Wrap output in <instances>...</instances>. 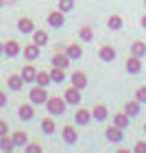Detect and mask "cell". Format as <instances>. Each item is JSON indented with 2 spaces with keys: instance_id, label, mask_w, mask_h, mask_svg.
I'll use <instances>...</instances> for the list:
<instances>
[{
  "instance_id": "cell-1",
  "label": "cell",
  "mask_w": 146,
  "mask_h": 153,
  "mask_svg": "<svg viewBox=\"0 0 146 153\" xmlns=\"http://www.w3.org/2000/svg\"><path fill=\"white\" fill-rule=\"evenodd\" d=\"M66 107H68V103H66L63 96H50V99L46 101V109H48V114H50V116L66 114Z\"/></svg>"
},
{
  "instance_id": "cell-2",
  "label": "cell",
  "mask_w": 146,
  "mask_h": 153,
  "mask_svg": "<svg viewBox=\"0 0 146 153\" xmlns=\"http://www.w3.org/2000/svg\"><path fill=\"white\" fill-rule=\"evenodd\" d=\"M29 99L33 105H46V101L50 99V94L46 92V88H41V85H33L29 90Z\"/></svg>"
},
{
  "instance_id": "cell-3",
  "label": "cell",
  "mask_w": 146,
  "mask_h": 153,
  "mask_svg": "<svg viewBox=\"0 0 146 153\" xmlns=\"http://www.w3.org/2000/svg\"><path fill=\"white\" fill-rule=\"evenodd\" d=\"M105 138L109 142H114V144H120L124 140V129H120L118 125H109L105 129Z\"/></svg>"
},
{
  "instance_id": "cell-4",
  "label": "cell",
  "mask_w": 146,
  "mask_h": 153,
  "mask_svg": "<svg viewBox=\"0 0 146 153\" xmlns=\"http://www.w3.org/2000/svg\"><path fill=\"white\" fill-rule=\"evenodd\" d=\"M48 24L52 26V29H61V26L66 24V13L61 11V9H55V11H50L48 13Z\"/></svg>"
},
{
  "instance_id": "cell-5",
  "label": "cell",
  "mask_w": 146,
  "mask_h": 153,
  "mask_svg": "<svg viewBox=\"0 0 146 153\" xmlns=\"http://www.w3.org/2000/svg\"><path fill=\"white\" fill-rule=\"evenodd\" d=\"M63 99H66V103H68V105H79L83 96H81V90H79V88L70 85V88H68L66 92H63Z\"/></svg>"
},
{
  "instance_id": "cell-6",
  "label": "cell",
  "mask_w": 146,
  "mask_h": 153,
  "mask_svg": "<svg viewBox=\"0 0 146 153\" xmlns=\"http://www.w3.org/2000/svg\"><path fill=\"white\" fill-rule=\"evenodd\" d=\"M61 136H63V142L66 144H76V142H79V131H76L72 125H63Z\"/></svg>"
},
{
  "instance_id": "cell-7",
  "label": "cell",
  "mask_w": 146,
  "mask_h": 153,
  "mask_svg": "<svg viewBox=\"0 0 146 153\" xmlns=\"http://www.w3.org/2000/svg\"><path fill=\"white\" fill-rule=\"evenodd\" d=\"M124 68H127L129 74H140L142 72V59L135 57V55H131V57L124 61Z\"/></svg>"
},
{
  "instance_id": "cell-8",
  "label": "cell",
  "mask_w": 146,
  "mask_h": 153,
  "mask_svg": "<svg viewBox=\"0 0 146 153\" xmlns=\"http://www.w3.org/2000/svg\"><path fill=\"white\" fill-rule=\"evenodd\" d=\"M70 83H72L74 88H79V90H85L87 88V74L81 72V70H74L70 74Z\"/></svg>"
},
{
  "instance_id": "cell-9",
  "label": "cell",
  "mask_w": 146,
  "mask_h": 153,
  "mask_svg": "<svg viewBox=\"0 0 146 153\" xmlns=\"http://www.w3.org/2000/svg\"><path fill=\"white\" fill-rule=\"evenodd\" d=\"M70 61H72V59H70V57H68V55H66V51H63V53H59V51H57V53L52 55L50 64H52L55 68H63V70H66V68L70 66Z\"/></svg>"
},
{
  "instance_id": "cell-10",
  "label": "cell",
  "mask_w": 146,
  "mask_h": 153,
  "mask_svg": "<svg viewBox=\"0 0 146 153\" xmlns=\"http://www.w3.org/2000/svg\"><path fill=\"white\" fill-rule=\"evenodd\" d=\"M98 57H100V61H105V64H111V61L116 59V48L109 46V44L100 46L98 48Z\"/></svg>"
},
{
  "instance_id": "cell-11",
  "label": "cell",
  "mask_w": 146,
  "mask_h": 153,
  "mask_svg": "<svg viewBox=\"0 0 146 153\" xmlns=\"http://www.w3.org/2000/svg\"><path fill=\"white\" fill-rule=\"evenodd\" d=\"M35 116V109H33V103H22L18 107V118L20 120H33Z\"/></svg>"
},
{
  "instance_id": "cell-12",
  "label": "cell",
  "mask_w": 146,
  "mask_h": 153,
  "mask_svg": "<svg viewBox=\"0 0 146 153\" xmlns=\"http://www.w3.org/2000/svg\"><path fill=\"white\" fill-rule=\"evenodd\" d=\"M18 31L24 33V35H33V31H35V22H33L31 18H20L18 20Z\"/></svg>"
},
{
  "instance_id": "cell-13",
  "label": "cell",
  "mask_w": 146,
  "mask_h": 153,
  "mask_svg": "<svg viewBox=\"0 0 146 153\" xmlns=\"http://www.w3.org/2000/svg\"><path fill=\"white\" fill-rule=\"evenodd\" d=\"M89 120H92V112L89 109H85V107H79L76 109V114H74V123L76 125H89Z\"/></svg>"
},
{
  "instance_id": "cell-14",
  "label": "cell",
  "mask_w": 146,
  "mask_h": 153,
  "mask_svg": "<svg viewBox=\"0 0 146 153\" xmlns=\"http://www.w3.org/2000/svg\"><path fill=\"white\" fill-rule=\"evenodd\" d=\"M37 68L35 66H33V64H26L24 68H22V72H20V74H22V79L26 81V83H35V79H37Z\"/></svg>"
},
{
  "instance_id": "cell-15",
  "label": "cell",
  "mask_w": 146,
  "mask_h": 153,
  "mask_svg": "<svg viewBox=\"0 0 146 153\" xmlns=\"http://www.w3.org/2000/svg\"><path fill=\"white\" fill-rule=\"evenodd\" d=\"M66 55H68V57H70L72 61L81 59V57H83V46H81V44H76V42H72V44H68V46H66Z\"/></svg>"
},
{
  "instance_id": "cell-16",
  "label": "cell",
  "mask_w": 146,
  "mask_h": 153,
  "mask_svg": "<svg viewBox=\"0 0 146 153\" xmlns=\"http://www.w3.org/2000/svg\"><path fill=\"white\" fill-rule=\"evenodd\" d=\"M24 79L22 74H9V79H7V85H9V90H13V92H20V90L24 88Z\"/></svg>"
},
{
  "instance_id": "cell-17",
  "label": "cell",
  "mask_w": 146,
  "mask_h": 153,
  "mask_svg": "<svg viewBox=\"0 0 146 153\" xmlns=\"http://www.w3.org/2000/svg\"><path fill=\"white\" fill-rule=\"evenodd\" d=\"M20 53H22V46H20L15 39L4 42V55H7V57H18Z\"/></svg>"
},
{
  "instance_id": "cell-18",
  "label": "cell",
  "mask_w": 146,
  "mask_h": 153,
  "mask_svg": "<svg viewBox=\"0 0 146 153\" xmlns=\"http://www.w3.org/2000/svg\"><path fill=\"white\" fill-rule=\"evenodd\" d=\"M124 112H127L131 118H135L137 114L142 112V103L137 101V99H133V101H127V103H124Z\"/></svg>"
},
{
  "instance_id": "cell-19",
  "label": "cell",
  "mask_w": 146,
  "mask_h": 153,
  "mask_svg": "<svg viewBox=\"0 0 146 153\" xmlns=\"http://www.w3.org/2000/svg\"><path fill=\"white\" fill-rule=\"evenodd\" d=\"M107 116H109V109H107V105H102V103H98V105H94V109H92V118L94 120H107Z\"/></svg>"
},
{
  "instance_id": "cell-20",
  "label": "cell",
  "mask_w": 146,
  "mask_h": 153,
  "mask_svg": "<svg viewBox=\"0 0 146 153\" xmlns=\"http://www.w3.org/2000/svg\"><path fill=\"white\" fill-rule=\"evenodd\" d=\"M122 24H124V20H122V16H118V13H111L107 18V29L109 31H120Z\"/></svg>"
},
{
  "instance_id": "cell-21",
  "label": "cell",
  "mask_w": 146,
  "mask_h": 153,
  "mask_svg": "<svg viewBox=\"0 0 146 153\" xmlns=\"http://www.w3.org/2000/svg\"><path fill=\"white\" fill-rule=\"evenodd\" d=\"M33 44H37L39 48L46 46L48 44V33L44 29H35V31H33Z\"/></svg>"
},
{
  "instance_id": "cell-22",
  "label": "cell",
  "mask_w": 146,
  "mask_h": 153,
  "mask_svg": "<svg viewBox=\"0 0 146 153\" xmlns=\"http://www.w3.org/2000/svg\"><path fill=\"white\" fill-rule=\"evenodd\" d=\"M37 57H39V46H37V44H26V46H24V59L35 61Z\"/></svg>"
},
{
  "instance_id": "cell-23",
  "label": "cell",
  "mask_w": 146,
  "mask_h": 153,
  "mask_svg": "<svg viewBox=\"0 0 146 153\" xmlns=\"http://www.w3.org/2000/svg\"><path fill=\"white\" fill-rule=\"evenodd\" d=\"M41 131H44L46 136H50V134H55V131H57V125H55L52 116H46V118H41Z\"/></svg>"
},
{
  "instance_id": "cell-24",
  "label": "cell",
  "mask_w": 146,
  "mask_h": 153,
  "mask_svg": "<svg viewBox=\"0 0 146 153\" xmlns=\"http://www.w3.org/2000/svg\"><path fill=\"white\" fill-rule=\"evenodd\" d=\"M131 55H135V57H146V44L144 42H140V39H135L133 44H131Z\"/></svg>"
},
{
  "instance_id": "cell-25",
  "label": "cell",
  "mask_w": 146,
  "mask_h": 153,
  "mask_svg": "<svg viewBox=\"0 0 146 153\" xmlns=\"http://www.w3.org/2000/svg\"><path fill=\"white\" fill-rule=\"evenodd\" d=\"M129 114L127 112H118V114H114V125H118L120 129H127L129 127Z\"/></svg>"
},
{
  "instance_id": "cell-26",
  "label": "cell",
  "mask_w": 146,
  "mask_h": 153,
  "mask_svg": "<svg viewBox=\"0 0 146 153\" xmlns=\"http://www.w3.org/2000/svg\"><path fill=\"white\" fill-rule=\"evenodd\" d=\"M13 142H15V147H26L29 144V136H26V131H13Z\"/></svg>"
},
{
  "instance_id": "cell-27",
  "label": "cell",
  "mask_w": 146,
  "mask_h": 153,
  "mask_svg": "<svg viewBox=\"0 0 146 153\" xmlns=\"http://www.w3.org/2000/svg\"><path fill=\"white\" fill-rule=\"evenodd\" d=\"M35 83H37V85H41V88H48V85L52 83V79H50V72L39 70V72H37V79H35Z\"/></svg>"
},
{
  "instance_id": "cell-28",
  "label": "cell",
  "mask_w": 146,
  "mask_h": 153,
  "mask_svg": "<svg viewBox=\"0 0 146 153\" xmlns=\"http://www.w3.org/2000/svg\"><path fill=\"white\" fill-rule=\"evenodd\" d=\"M50 79H52V83H63V81H66V70H63V68H55V66H52Z\"/></svg>"
},
{
  "instance_id": "cell-29",
  "label": "cell",
  "mask_w": 146,
  "mask_h": 153,
  "mask_svg": "<svg viewBox=\"0 0 146 153\" xmlns=\"http://www.w3.org/2000/svg\"><path fill=\"white\" fill-rule=\"evenodd\" d=\"M15 149V142H13L11 136H2L0 138V151H13Z\"/></svg>"
},
{
  "instance_id": "cell-30",
  "label": "cell",
  "mask_w": 146,
  "mask_h": 153,
  "mask_svg": "<svg viewBox=\"0 0 146 153\" xmlns=\"http://www.w3.org/2000/svg\"><path fill=\"white\" fill-rule=\"evenodd\" d=\"M79 37H81L83 42H92V39H94V31H92V26H81Z\"/></svg>"
},
{
  "instance_id": "cell-31",
  "label": "cell",
  "mask_w": 146,
  "mask_h": 153,
  "mask_svg": "<svg viewBox=\"0 0 146 153\" xmlns=\"http://www.w3.org/2000/svg\"><path fill=\"white\" fill-rule=\"evenodd\" d=\"M57 9H61L63 13L72 11V9H74V0H59V7H57Z\"/></svg>"
},
{
  "instance_id": "cell-32",
  "label": "cell",
  "mask_w": 146,
  "mask_h": 153,
  "mask_svg": "<svg viewBox=\"0 0 146 153\" xmlns=\"http://www.w3.org/2000/svg\"><path fill=\"white\" fill-rule=\"evenodd\" d=\"M24 153H44V149H41V144H37V142H29L24 147Z\"/></svg>"
},
{
  "instance_id": "cell-33",
  "label": "cell",
  "mask_w": 146,
  "mask_h": 153,
  "mask_svg": "<svg viewBox=\"0 0 146 153\" xmlns=\"http://www.w3.org/2000/svg\"><path fill=\"white\" fill-rule=\"evenodd\" d=\"M135 99H137V101H140V103H142V105H144V103H146V85H140V88H137V90H135Z\"/></svg>"
},
{
  "instance_id": "cell-34",
  "label": "cell",
  "mask_w": 146,
  "mask_h": 153,
  "mask_svg": "<svg viewBox=\"0 0 146 153\" xmlns=\"http://www.w3.org/2000/svg\"><path fill=\"white\" fill-rule=\"evenodd\" d=\"M133 153H146V142L144 140H137L133 144Z\"/></svg>"
},
{
  "instance_id": "cell-35",
  "label": "cell",
  "mask_w": 146,
  "mask_h": 153,
  "mask_svg": "<svg viewBox=\"0 0 146 153\" xmlns=\"http://www.w3.org/2000/svg\"><path fill=\"white\" fill-rule=\"evenodd\" d=\"M7 134H9V125H7V120H2V118H0V138L7 136Z\"/></svg>"
},
{
  "instance_id": "cell-36",
  "label": "cell",
  "mask_w": 146,
  "mask_h": 153,
  "mask_svg": "<svg viewBox=\"0 0 146 153\" xmlns=\"http://www.w3.org/2000/svg\"><path fill=\"white\" fill-rule=\"evenodd\" d=\"M4 105H7V94L0 90V107H4Z\"/></svg>"
},
{
  "instance_id": "cell-37",
  "label": "cell",
  "mask_w": 146,
  "mask_h": 153,
  "mask_svg": "<svg viewBox=\"0 0 146 153\" xmlns=\"http://www.w3.org/2000/svg\"><path fill=\"white\" fill-rule=\"evenodd\" d=\"M116 153H133V149H127V147H122V149H118Z\"/></svg>"
},
{
  "instance_id": "cell-38",
  "label": "cell",
  "mask_w": 146,
  "mask_h": 153,
  "mask_svg": "<svg viewBox=\"0 0 146 153\" xmlns=\"http://www.w3.org/2000/svg\"><path fill=\"white\" fill-rule=\"evenodd\" d=\"M140 24H142V29H146V13L142 16V20H140Z\"/></svg>"
},
{
  "instance_id": "cell-39",
  "label": "cell",
  "mask_w": 146,
  "mask_h": 153,
  "mask_svg": "<svg viewBox=\"0 0 146 153\" xmlns=\"http://www.w3.org/2000/svg\"><path fill=\"white\" fill-rule=\"evenodd\" d=\"M0 55H4V44L0 42Z\"/></svg>"
},
{
  "instance_id": "cell-40",
  "label": "cell",
  "mask_w": 146,
  "mask_h": 153,
  "mask_svg": "<svg viewBox=\"0 0 146 153\" xmlns=\"http://www.w3.org/2000/svg\"><path fill=\"white\" fill-rule=\"evenodd\" d=\"M2 4H4V0H0V9H2Z\"/></svg>"
},
{
  "instance_id": "cell-41",
  "label": "cell",
  "mask_w": 146,
  "mask_h": 153,
  "mask_svg": "<svg viewBox=\"0 0 146 153\" xmlns=\"http://www.w3.org/2000/svg\"><path fill=\"white\" fill-rule=\"evenodd\" d=\"M2 153H13V151H2Z\"/></svg>"
},
{
  "instance_id": "cell-42",
  "label": "cell",
  "mask_w": 146,
  "mask_h": 153,
  "mask_svg": "<svg viewBox=\"0 0 146 153\" xmlns=\"http://www.w3.org/2000/svg\"><path fill=\"white\" fill-rule=\"evenodd\" d=\"M144 9H146V0H144Z\"/></svg>"
},
{
  "instance_id": "cell-43",
  "label": "cell",
  "mask_w": 146,
  "mask_h": 153,
  "mask_svg": "<svg viewBox=\"0 0 146 153\" xmlns=\"http://www.w3.org/2000/svg\"><path fill=\"white\" fill-rule=\"evenodd\" d=\"M144 131H146V123H144Z\"/></svg>"
}]
</instances>
